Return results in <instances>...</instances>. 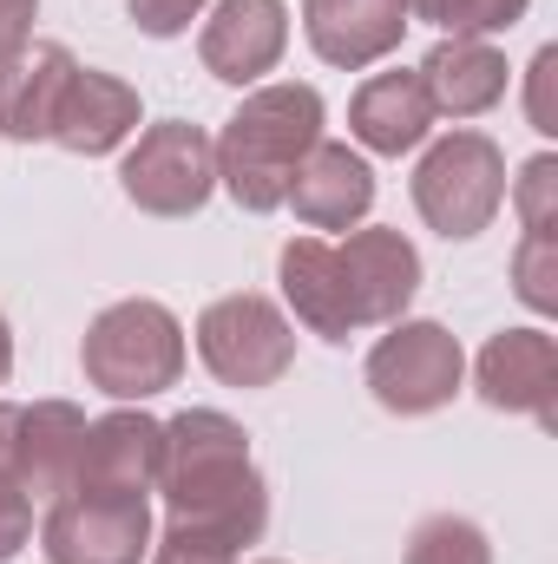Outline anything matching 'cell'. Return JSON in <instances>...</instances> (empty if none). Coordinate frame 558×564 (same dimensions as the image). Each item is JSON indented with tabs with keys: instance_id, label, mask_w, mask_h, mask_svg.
Segmentation results:
<instances>
[{
	"instance_id": "cell-1",
	"label": "cell",
	"mask_w": 558,
	"mask_h": 564,
	"mask_svg": "<svg viewBox=\"0 0 558 564\" xmlns=\"http://www.w3.org/2000/svg\"><path fill=\"white\" fill-rule=\"evenodd\" d=\"M171 519L224 539V545H257L270 525V486L250 459V433L217 414V408H191L178 421H164V459H158V486Z\"/></svg>"
},
{
	"instance_id": "cell-2",
	"label": "cell",
	"mask_w": 558,
	"mask_h": 564,
	"mask_svg": "<svg viewBox=\"0 0 558 564\" xmlns=\"http://www.w3.org/2000/svg\"><path fill=\"white\" fill-rule=\"evenodd\" d=\"M322 139V93L315 86H257L237 119L224 126L217 144V184L244 204V210H282L296 164L309 158V144Z\"/></svg>"
},
{
	"instance_id": "cell-3",
	"label": "cell",
	"mask_w": 558,
	"mask_h": 564,
	"mask_svg": "<svg viewBox=\"0 0 558 564\" xmlns=\"http://www.w3.org/2000/svg\"><path fill=\"white\" fill-rule=\"evenodd\" d=\"M79 368L112 401H151V394L178 388V375H184V328L151 295L112 302L106 315H93L86 348H79Z\"/></svg>"
},
{
	"instance_id": "cell-4",
	"label": "cell",
	"mask_w": 558,
	"mask_h": 564,
	"mask_svg": "<svg viewBox=\"0 0 558 564\" xmlns=\"http://www.w3.org/2000/svg\"><path fill=\"white\" fill-rule=\"evenodd\" d=\"M506 204V151L486 132H447L415 164V210L447 243L480 237Z\"/></svg>"
},
{
	"instance_id": "cell-5",
	"label": "cell",
	"mask_w": 558,
	"mask_h": 564,
	"mask_svg": "<svg viewBox=\"0 0 558 564\" xmlns=\"http://www.w3.org/2000/svg\"><path fill=\"white\" fill-rule=\"evenodd\" d=\"M197 355L224 388H277L296 361V328L270 295L237 289L197 315Z\"/></svg>"
},
{
	"instance_id": "cell-6",
	"label": "cell",
	"mask_w": 558,
	"mask_h": 564,
	"mask_svg": "<svg viewBox=\"0 0 558 564\" xmlns=\"http://www.w3.org/2000/svg\"><path fill=\"white\" fill-rule=\"evenodd\" d=\"M119 191L139 204L144 217H191L217 191V144L191 119H164L139 132V144L119 164Z\"/></svg>"
},
{
	"instance_id": "cell-7",
	"label": "cell",
	"mask_w": 558,
	"mask_h": 564,
	"mask_svg": "<svg viewBox=\"0 0 558 564\" xmlns=\"http://www.w3.org/2000/svg\"><path fill=\"white\" fill-rule=\"evenodd\" d=\"M395 335L375 341L368 355V388L388 414H440L460 381H466V355L440 322H388Z\"/></svg>"
},
{
	"instance_id": "cell-8",
	"label": "cell",
	"mask_w": 558,
	"mask_h": 564,
	"mask_svg": "<svg viewBox=\"0 0 558 564\" xmlns=\"http://www.w3.org/2000/svg\"><path fill=\"white\" fill-rule=\"evenodd\" d=\"M40 552L53 564H139L151 552V506L144 499H99V492H60L46 506Z\"/></svg>"
},
{
	"instance_id": "cell-9",
	"label": "cell",
	"mask_w": 558,
	"mask_h": 564,
	"mask_svg": "<svg viewBox=\"0 0 558 564\" xmlns=\"http://www.w3.org/2000/svg\"><path fill=\"white\" fill-rule=\"evenodd\" d=\"M158 459H164V421H151L144 408L86 421L79 440V466L66 492H99V499H144L158 486Z\"/></svg>"
},
{
	"instance_id": "cell-10",
	"label": "cell",
	"mask_w": 558,
	"mask_h": 564,
	"mask_svg": "<svg viewBox=\"0 0 558 564\" xmlns=\"http://www.w3.org/2000/svg\"><path fill=\"white\" fill-rule=\"evenodd\" d=\"M480 401L500 414H533L539 426H558V341L546 328H506L473 361Z\"/></svg>"
},
{
	"instance_id": "cell-11",
	"label": "cell",
	"mask_w": 558,
	"mask_h": 564,
	"mask_svg": "<svg viewBox=\"0 0 558 564\" xmlns=\"http://www.w3.org/2000/svg\"><path fill=\"white\" fill-rule=\"evenodd\" d=\"M282 46H289V7L282 0H217L204 33H197L204 73L224 86H257L264 73H277Z\"/></svg>"
},
{
	"instance_id": "cell-12",
	"label": "cell",
	"mask_w": 558,
	"mask_h": 564,
	"mask_svg": "<svg viewBox=\"0 0 558 564\" xmlns=\"http://www.w3.org/2000/svg\"><path fill=\"white\" fill-rule=\"evenodd\" d=\"M335 257H342L348 302H355L362 328H382V322L408 315V302L420 289V250L401 230H355L348 243H335Z\"/></svg>"
},
{
	"instance_id": "cell-13",
	"label": "cell",
	"mask_w": 558,
	"mask_h": 564,
	"mask_svg": "<svg viewBox=\"0 0 558 564\" xmlns=\"http://www.w3.org/2000/svg\"><path fill=\"white\" fill-rule=\"evenodd\" d=\"M408 7L401 0H302V33L309 46L342 66V73H362L375 59H388L408 33Z\"/></svg>"
},
{
	"instance_id": "cell-14",
	"label": "cell",
	"mask_w": 558,
	"mask_h": 564,
	"mask_svg": "<svg viewBox=\"0 0 558 564\" xmlns=\"http://www.w3.org/2000/svg\"><path fill=\"white\" fill-rule=\"evenodd\" d=\"M282 204H289L309 230H348V224H362L368 204H375V171H368L362 151L315 139L309 144V158L296 164Z\"/></svg>"
},
{
	"instance_id": "cell-15",
	"label": "cell",
	"mask_w": 558,
	"mask_h": 564,
	"mask_svg": "<svg viewBox=\"0 0 558 564\" xmlns=\"http://www.w3.org/2000/svg\"><path fill=\"white\" fill-rule=\"evenodd\" d=\"M79 440H86V414H79L73 401H33V408H20V433H13V466H7V479H13L26 499L53 506V499L73 486Z\"/></svg>"
},
{
	"instance_id": "cell-16",
	"label": "cell",
	"mask_w": 558,
	"mask_h": 564,
	"mask_svg": "<svg viewBox=\"0 0 558 564\" xmlns=\"http://www.w3.org/2000/svg\"><path fill=\"white\" fill-rule=\"evenodd\" d=\"M79 73V59L60 40H26L13 59H0V132L13 144L53 139V112L66 79Z\"/></svg>"
},
{
	"instance_id": "cell-17",
	"label": "cell",
	"mask_w": 558,
	"mask_h": 564,
	"mask_svg": "<svg viewBox=\"0 0 558 564\" xmlns=\"http://www.w3.org/2000/svg\"><path fill=\"white\" fill-rule=\"evenodd\" d=\"M139 132V93L112 73H93L79 66L60 93V112H53V144H66L73 158H106Z\"/></svg>"
},
{
	"instance_id": "cell-18",
	"label": "cell",
	"mask_w": 558,
	"mask_h": 564,
	"mask_svg": "<svg viewBox=\"0 0 558 564\" xmlns=\"http://www.w3.org/2000/svg\"><path fill=\"white\" fill-rule=\"evenodd\" d=\"M277 276H282V295H289L296 322H302L309 335H322V341H348V335L362 328V322H355V302H348V276H342L335 243H322V237H296V243H282Z\"/></svg>"
},
{
	"instance_id": "cell-19",
	"label": "cell",
	"mask_w": 558,
	"mask_h": 564,
	"mask_svg": "<svg viewBox=\"0 0 558 564\" xmlns=\"http://www.w3.org/2000/svg\"><path fill=\"white\" fill-rule=\"evenodd\" d=\"M415 73H420V86H427V99H433V112H447V119L493 112L506 99V79H513L506 53L493 40H460V33H447Z\"/></svg>"
},
{
	"instance_id": "cell-20",
	"label": "cell",
	"mask_w": 558,
	"mask_h": 564,
	"mask_svg": "<svg viewBox=\"0 0 558 564\" xmlns=\"http://www.w3.org/2000/svg\"><path fill=\"white\" fill-rule=\"evenodd\" d=\"M433 119H440V112H433L420 73H408V66L375 73V79L355 93V106H348V132L362 139V151H382V158L415 151V144L433 132Z\"/></svg>"
},
{
	"instance_id": "cell-21",
	"label": "cell",
	"mask_w": 558,
	"mask_h": 564,
	"mask_svg": "<svg viewBox=\"0 0 558 564\" xmlns=\"http://www.w3.org/2000/svg\"><path fill=\"white\" fill-rule=\"evenodd\" d=\"M408 564H493V545L473 519H453V512H433L420 519L415 539H408Z\"/></svg>"
},
{
	"instance_id": "cell-22",
	"label": "cell",
	"mask_w": 558,
	"mask_h": 564,
	"mask_svg": "<svg viewBox=\"0 0 558 564\" xmlns=\"http://www.w3.org/2000/svg\"><path fill=\"white\" fill-rule=\"evenodd\" d=\"M513 210H519L526 237H552L558 230V158L552 151H539V158L519 171V184H513Z\"/></svg>"
},
{
	"instance_id": "cell-23",
	"label": "cell",
	"mask_w": 558,
	"mask_h": 564,
	"mask_svg": "<svg viewBox=\"0 0 558 564\" xmlns=\"http://www.w3.org/2000/svg\"><path fill=\"white\" fill-rule=\"evenodd\" d=\"M513 289L526 308H558V237H519L513 250Z\"/></svg>"
},
{
	"instance_id": "cell-24",
	"label": "cell",
	"mask_w": 558,
	"mask_h": 564,
	"mask_svg": "<svg viewBox=\"0 0 558 564\" xmlns=\"http://www.w3.org/2000/svg\"><path fill=\"white\" fill-rule=\"evenodd\" d=\"M526 7H533V0H440L433 26H447V33H460V40H486V33L519 26Z\"/></svg>"
},
{
	"instance_id": "cell-25",
	"label": "cell",
	"mask_w": 558,
	"mask_h": 564,
	"mask_svg": "<svg viewBox=\"0 0 558 564\" xmlns=\"http://www.w3.org/2000/svg\"><path fill=\"white\" fill-rule=\"evenodd\" d=\"M151 564H237V545H224V539H211V532L171 519V525L151 539Z\"/></svg>"
},
{
	"instance_id": "cell-26",
	"label": "cell",
	"mask_w": 558,
	"mask_h": 564,
	"mask_svg": "<svg viewBox=\"0 0 558 564\" xmlns=\"http://www.w3.org/2000/svg\"><path fill=\"white\" fill-rule=\"evenodd\" d=\"M211 0H126V13L139 20V33H151V40H171V33H184L197 13H204Z\"/></svg>"
},
{
	"instance_id": "cell-27",
	"label": "cell",
	"mask_w": 558,
	"mask_h": 564,
	"mask_svg": "<svg viewBox=\"0 0 558 564\" xmlns=\"http://www.w3.org/2000/svg\"><path fill=\"white\" fill-rule=\"evenodd\" d=\"M26 539H33V499H26L13 479H0V564L20 558Z\"/></svg>"
},
{
	"instance_id": "cell-28",
	"label": "cell",
	"mask_w": 558,
	"mask_h": 564,
	"mask_svg": "<svg viewBox=\"0 0 558 564\" xmlns=\"http://www.w3.org/2000/svg\"><path fill=\"white\" fill-rule=\"evenodd\" d=\"M552 73H558V46H546V53L533 59V132H546V139L558 132V119H552Z\"/></svg>"
},
{
	"instance_id": "cell-29",
	"label": "cell",
	"mask_w": 558,
	"mask_h": 564,
	"mask_svg": "<svg viewBox=\"0 0 558 564\" xmlns=\"http://www.w3.org/2000/svg\"><path fill=\"white\" fill-rule=\"evenodd\" d=\"M33 20H40V0H0V59H13L33 40Z\"/></svg>"
},
{
	"instance_id": "cell-30",
	"label": "cell",
	"mask_w": 558,
	"mask_h": 564,
	"mask_svg": "<svg viewBox=\"0 0 558 564\" xmlns=\"http://www.w3.org/2000/svg\"><path fill=\"white\" fill-rule=\"evenodd\" d=\"M13 433H20V408L0 401V479H7V466H13Z\"/></svg>"
},
{
	"instance_id": "cell-31",
	"label": "cell",
	"mask_w": 558,
	"mask_h": 564,
	"mask_svg": "<svg viewBox=\"0 0 558 564\" xmlns=\"http://www.w3.org/2000/svg\"><path fill=\"white\" fill-rule=\"evenodd\" d=\"M7 375H13V335H7V322H0V388H7Z\"/></svg>"
},
{
	"instance_id": "cell-32",
	"label": "cell",
	"mask_w": 558,
	"mask_h": 564,
	"mask_svg": "<svg viewBox=\"0 0 558 564\" xmlns=\"http://www.w3.org/2000/svg\"><path fill=\"white\" fill-rule=\"evenodd\" d=\"M264 564H277V558H264Z\"/></svg>"
}]
</instances>
